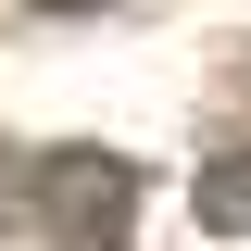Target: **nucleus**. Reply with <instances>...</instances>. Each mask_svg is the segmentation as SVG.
Masks as SVG:
<instances>
[{
	"mask_svg": "<svg viewBox=\"0 0 251 251\" xmlns=\"http://www.w3.org/2000/svg\"><path fill=\"white\" fill-rule=\"evenodd\" d=\"M201 226H239V239H251V151L201 163Z\"/></svg>",
	"mask_w": 251,
	"mask_h": 251,
	"instance_id": "obj_2",
	"label": "nucleus"
},
{
	"mask_svg": "<svg viewBox=\"0 0 251 251\" xmlns=\"http://www.w3.org/2000/svg\"><path fill=\"white\" fill-rule=\"evenodd\" d=\"M25 13H100V0H25Z\"/></svg>",
	"mask_w": 251,
	"mask_h": 251,
	"instance_id": "obj_3",
	"label": "nucleus"
},
{
	"mask_svg": "<svg viewBox=\"0 0 251 251\" xmlns=\"http://www.w3.org/2000/svg\"><path fill=\"white\" fill-rule=\"evenodd\" d=\"M25 226L50 251H126V226H138V163L126 151H38L25 163Z\"/></svg>",
	"mask_w": 251,
	"mask_h": 251,
	"instance_id": "obj_1",
	"label": "nucleus"
}]
</instances>
